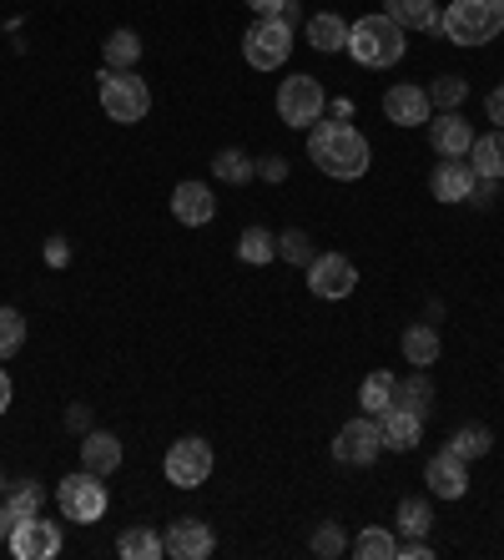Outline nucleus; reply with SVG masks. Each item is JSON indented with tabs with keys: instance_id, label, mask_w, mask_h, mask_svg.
Wrapping results in <instances>:
<instances>
[{
	"instance_id": "nucleus-1",
	"label": "nucleus",
	"mask_w": 504,
	"mask_h": 560,
	"mask_svg": "<svg viewBox=\"0 0 504 560\" xmlns=\"http://www.w3.org/2000/svg\"><path fill=\"white\" fill-rule=\"evenodd\" d=\"M308 156L313 167L328 172V177H338V183H353V177H363L368 172V162H374V147H368V137H363L359 127H349V121H313L308 127Z\"/></svg>"
},
{
	"instance_id": "nucleus-2",
	"label": "nucleus",
	"mask_w": 504,
	"mask_h": 560,
	"mask_svg": "<svg viewBox=\"0 0 504 560\" xmlns=\"http://www.w3.org/2000/svg\"><path fill=\"white\" fill-rule=\"evenodd\" d=\"M403 36H409V31H403L394 15H363V21H353L349 26V56L359 66H374V71L399 66L403 46H409Z\"/></svg>"
},
{
	"instance_id": "nucleus-3",
	"label": "nucleus",
	"mask_w": 504,
	"mask_h": 560,
	"mask_svg": "<svg viewBox=\"0 0 504 560\" xmlns=\"http://www.w3.org/2000/svg\"><path fill=\"white\" fill-rule=\"evenodd\" d=\"M439 31L454 46H490L504 31V5L500 0H449V11L439 15Z\"/></svg>"
},
{
	"instance_id": "nucleus-4",
	"label": "nucleus",
	"mask_w": 504,
	"mask_h": 560,
	"mask_svg": "<svg viewBox=\"0 0 504 560\" xmlns=\"http://www.w3.org/2000/svg\"><path fill=\"white\" fill-rule=\"evenodd\" d=\"M102 112L112 121H121V127H137V121L152 112V92H146V81L137 77V71H112V66H102Z\"/></svg>"
},
{
	"instance_id": "nucleus-5",
	"label": "nucleus",
	"mask_w": 504,
	"mask_h": 560,
	"mask_svg": "<svg viewBox=\"0 0 504 560\" xmlns=\"http://www.w3.org/2000/svg\"><path fill=\"white\" fill-rule=\"evenodd\" d=\"M288 51H293V26H288V21H278V15H258V21L247 26L243 56H247L253 71H278V66L288 61Z\"/></svg>"
},
{
	"instance_id": "nucleus-6",
	"label": "nucleus",
	"mask_w": 504,
	"mask_h": 560,
	"mask_svg": "<svg viewBox=\"0 0 504 560\" xmlns=\"http://www.w3.org/2000/svg\"><path fill=\"white\" fill-rule=\"evenodd\" d=\"M56 505H61L66 521H77V525L102 521V515H106V485H102V475H91V469L66 475V480L56 485Z\"/></svg>"
},
{
	"instance_id": "nucleus-7",
	"label": "nucleus",
	"mask_w": 504,
	"mask_h": 560,
	"mask_svg": "<svg viewBox=\"0 0 504 560\" xmlns=\"http://www.w3.org/2000/svg\"><path fill=\"white\" fill-rule=\"evenodd\" d=\"M324 81L318 77H288L283 86H278V117L288 121V127H313V121L324 117Z\"/></svg>"
},
{
	"instance_id": "nucleus-8",
	"label": "nucleus",
	"mask_w": 504,
	"mask_h": 560,
	"mask_svg": "<svg viewBox=\"0 0 504 560\" xmlns=\"http://www.w3.org/2000/svg\"><path fill=\"white\" fill-rule=\"evenodd\" d=\"M384 455V434H378V419L374 415H363V419H349L343 430L333 434V459L338 465H374V459Z\"/></svg>"
},
{
	"instance_id": "nucleus-9",
	"label": "nucleus",
	"mask_w": 504,
	"mask_h": 560,
	"mask_svg": "<svg viewBox=\"0 0 504 560\" xmlns=\"http://www.w3.org/2000/svg\"><path fill=\"white\" fill-rule=\"evenodd\" d=\"M167 480L177 485V490H197V485L212 480V444L197 440V434H187V440H177L167 450Z\"/></svg>"
},
{
	"instance_id": "nucleus-10",
	"label": "nucleus",
	"mask_w": 504,
	"mask_h": 560,
	"mask_svg": "<svg viewBox=\"0 0 504 560\" xmlns=\"http://www.w3.org/2000/svg\"><path fill=\"white\" fill-rule=\"evenodd\" d=\"M308 288L318 299H349L353 288H359V268L343 253H318L308 262Z\"/></svg>"
},
{
	"instance_id": "nucleus-11",
	"label": "nucleus",
	"mask_w": 504,
	"mask_h": 560,
	"mask_svg": "<svg viewBox=\"0 0 504 560\" xmlns=\"http://www.w3.org/2000/svg\"><path fill=\"white\" fill-rule=\"evenodd\" d=\"M11 556L15 560H56V556H61V525L40 521V515H31V521H15Z\"/></svg>"
},
{
	"instance_id": "nucleus-12",
	"label": "nucleus",
	"mask_w": 504,
	"mask_h": 560,
	"mask_svg": "<svg viewBox=\"0 0 504 560\" xmlns=\"http://www.w3.org/2000/svg\"><path fill=\"white\" fill-rule=\"evenodd\" d=\"M162 546H167L172 560H208L212 546H218V535H212V525L197 521V515H181V521L167 525Z\"/></svg>"
},
{
	"instance_id": "nucleus-13",
	"label": "nucleus",
	"mask_w": 504,
	"mask_h": 560,
	"mask_svg": "<svg viewBox=\"0 0 504 560\" xmlns=\"http://www.w3.org/2000/svg\"><path fill=\"white\" fill-rule=\"evenodd\" d=\"M384 117L394 121V127H424V121H434V102H429L424 86L399 81V86L384 92Z\"/></svg>"
},
{
	"instance_id": "nucleus-14",
	"label": "nucleus",
	"mask_w": 504,
	"mask_h": 560,
	"mask_svg": "<svg viewBox=\"0 0 504 560\" xmlns=\"http://www.w3.org/2000/svg\"><path fill=\"white\" fill-rule=\"evenodd\" d=\"M474 183H479V172L469 167V156H444L439 167H434V177H429V192H434V202H469Z\"/></svg>"
},
{
	"instance_id": "nucleus-15",
	"label": "nucleus",
	"mask_w": 504,
	"mask_h": 560,
	"mask_svg": "<svg viewBox=\"0 0 504 560\" xmlns=\"http://www.w3.org/2000/svg\"><path fill=\"white\" fill-rule=\"evenodd\" d=\"M172 218L181 228H208L218 218V202H212V187L208 183H177L172 187Z\"/></svg>"
},
{
	"instance_id": "nucleus-16",
	"label": "nucleus",
	"mask_w": 504,
	"mask_h": 560,
	"mask_svg": "<svg viewBox=\"0 0 504 560\" xmlns=\"http://www.w3.org/2000/svg\"><path fill=\"white\" fill-rule=\"evenodd\" d=\"M424 485L434 490L439 500H459L469 490V469H465V459L454 455V450H444V455H434L424 465Z\"/></svg>"
},
{
	"instance_id": "nucleus-17",
	"label": "nucleus",
	"mask_w": 504,
	"mask_h": 560,
	"mask_svg": "<svg viewBox=\"0 0 504 560\" xmlns=\"http://www.w3.org/2000/svg\"><path fill=\"white\" fill-rule=\"evenodd\" d=\"M429 147L439 156H469L474 147V127H469L459 112H439V117L429 121Z\"/></svg>"
},
{
	"instance_id": "nucleus-18",
	"label": "nucleus",
	"mask_w": 504,
	"mask_h": 560,
	"mask_svg": "<svg viewBox=\"0 0 504 560\" xmlns=\"http://www.w3.org/2000/svg\"><path fill=\"white\" fill-rule=\"evenodd\" d=\"M378 419V434H384V450H414L419 440H424V419L414 415V409L403 405H388Z\"/></svg>"
},
{
	"instance_id": "nucleus-19",
	"label": "nucleus",
	"mask_w": 504,
	"mask_h": 560,
	"mask_svg": "<svg viewBox=\"0 0 504 560\" xmlns=\"http://www.w3.org/2000/svg\"><path fill=\"white\" fill-rule=\"evenodd\" d=\"M81 469H91V475H117L121 469V440L106 430H86L81 434Z\"/></svg>"
},
{
	"instance_id": "nucleus-20",
	"label": "nucleus",
	"mask_w": 504,
	"mask_h": 560,
	"mask_svg": "<svg viewBox=\"0 0 504 560\" xmlns=\"http://www.w3.org/2000/svg\"><path fill=\"white\" fill-rule=\"evenodd\" d=\"M469 167H474L479 177H494V183H504V127L474 137V147H469Z\"/></svg>"
},
{
	"instance_id": "nucleus-21",
	"label": "nucleus",
	"mask_w": 504,
	"mask_h": 560,
	"mask_svg": "<svg viewBox=\"0 0 504 560\" xmlns=\"http://www.w3.org/2000/svg\"><path fill=\"white\" fill-rule=\"evenodd\" d=\"M439 328L434 324H409L403 328V359L414 369H429V364H439Z\"/></svg>"
},
{
	"instance_id": "nucleus-22",
	"label": "nucleus",
	"mask_w": 504,
	"mask_h": 560,
	"mask_svg": "<svg viewBox=\"0 0 504 560\" xmlns=\"http://www.w3.org/2000/svg\"><path fill=\"white\" fill-rule=\"evenodd\" d=\"M384 15H394L403 31H439V5L434 0H384Z\"/></svg>"
},
{
	"instance_id": "nucleus-23",
	"label": "nucleus",
	"mask_w": 504,
	"mask_h": 560,
	"mask_svg": "<svg viewBox=\"0 0 504 560\" xmlns=\"http://www.w3.org/2000/svg\"><path fill=\"white\" fill-rule=\"evenodd\" d=\"M212 177L227 187H247L253 177H258V162L243 152V147H222L218 156H212Z\"/></svg>"
},
{
	"instance_id": "nucleus-24",
	"label": "nucleus",
	"mask_w": 504,
	"mask_h": 560,
	"mask_svg": "<svg viewBox=\"0 0 504 560\" xmlns=\"http://www.w3.org/2000/svg\"><path fill=\"white\" fill-rule=\"evenodd\" d=\"M137 61H142V36H137V31H112V36L102 40V66H112V71H137Z\"/></svg>"
},
{
	"instance_id": "nucleus-25",
	"label": "nucleus",
	"mask_w": 504,
	"mask_h": 560,
	"mask_svg": "<svg viewBox=\"0 0 504 560\" xmlns=\"http://www.w3.org/2000/svg\"><path fill=\"white\" fill-rule=\"evenodd\" d=\"M117 556H127V560H162V556H167V546H162V535H156L152 525H131V530L117 535Z\"/></svg>"
},
{
	"instance_id": "nucleus-26",
	"label": "nucleus",
	"mask_w": 504,
	"mask_h": 560,
	"mask_svg": "<svg viewBox=\"0 0 504 560\" xmlns=\"http://www.w3.org/2000/svg\"><path fill=\"white\" fill-rule=\"evenodd\" d=\"M308 46L313 51H349V21H338L333 11L308 21Z\"/></svg>"
},
{
	"instance_id": "nucleus-27",
	"label": "nucleus",
	"mask_w": 504,
	"mask_h": 560,
	"mask_svg": "<svg viewBox=\"0 0 504 560\" xmlns=\"http://www.w3.org/2000/svg\"><path fill=\"white\" fill-rule=\"evenodd\" d=\"M394 405L414 409L419 419H424L429 409H434V384H429V374H424V369H414V374H409V378H399V384H394Z\"/></svg>"
},
{
	"instance_id": "nucleus-28",
	"label": "nucleus",
	"mask_w": 504,
	"mask_h": 560,
	"mask_svg": "<svg viewBox=\"0 0 504 560\" xmlns=\"http://www.w3.org/2000/svg\"><path fill=\"white\" fill-rule=\"evenodd\" d=\"M40 505H46V485H36V480H15L11 490H5V510H11L15 521L40 515Z\"/></svg>"
},
{
	"instance_id": "nucleus-29",
	"label": "nucleus",
	"mask_w": 504,
	"mask_h": 560,
	"mask_svg": "<svg viewBox=\"0 0 504 560\" xmlns=\"http://www.w3.org/2000/svg\"><path fill=\"white\" fill-rule=\"evenodd\" d=\"M237 258L253 262V268H262V262L278 258V237H272L268 228H247V233L237 237Z\"/></svg>"
},
{
	"instance_id": "nucleus-30",
	"label": "nucleus",
	"mask_w": 504,
	"mask_h": 560,
	"mask_svg": "<svg viewBox=\"0 0 504 560\" xmlns=\"http://www.w3.org/2000/svg\"><path fill=\"white\" fill-rule=\"evenodd\" d=\"M394 384H399V378H394V374H384V369H378V374H368V378H363V389H359V405H363V415H384V409L394 405Z\"/></svg>"
},
{
	"instance_id": "nucleus-31",
	"label": "nucleus",
	"mask_w": 504,
	"mask_h": 560,
	"mask_svg": "<svg viewBox=\"0 0 504 560\" xmlns=\"http://www.w3.org/2000/svg\"><path fill=\"white\" fill-rule=\"evenodd\" d=\"M449 450L469 465V459L490 455V450H494V434L484 430V424H465V430H454V434H449Z\"/></svg>"
},
{
	"instance_id": "nucleus-32",
	"label": "nucleus",
	"mask_w": 504,
	"mask_h": 560,
	"mask_svg": "<svg viewBox=\"0 0 504 560\" xmlns=\"http://www.w3.org/2000/svg\"><path fill=\"white\" fill-rule=\"evenodd\" d=\"M21 349H26V313L0 308V359H15Z\"/></svg>"
},
{
	"instance_id": "nucleus-33",
	"label": "nucleus",
	"mask_w": 504,
	"mask_h": 560,
	"mask_svg": "<svg viewBox=\"0 0 504 560\" xmlns=\"http://www.w3.org/2000/svg\"><path fill=\"white\" fill-rule=\"evenodd\" d=\"M394 550H399V540H394L384 525H368V530L353 540V556L359 560H394Z\"/></svg>"
},
{
	"instance_id": "nucleus-34",
	"label": "nucleus",
	"mask_w": 504,
	"mask_h": 560,
	"mask_svg": "<svg viewBox=\"0 0 504 560\" xmlns=\"http://www.w3.org/2000/svg\"><path fill=\"white\" fill-rule=\"evenodd\" d=\"M278 258L283 262H293V268H308L318 253H313V237L303 233V228H288L283 237H278Z\"/></svg>"
},
{
	"instance_id": "nucleus-35",
	"label": "nucleus",
	"mask_w": 504,
	"mask_h": 560,
	"mask_svg": "<svg viewBox=\"0 0 504 560\" xmlns=\"http://www.w3.org/2000/svg\"><path fill=\"white\" fill-rule=\"evenodd\" d=\"M429 102L439 106V112H459V106L469 102V81L465 77H439L434 86H429Z\"/></svg>"
},
{
	"instance_id": "nucleus-36",
	"label": "nucleus",
	"mask_w": 504,
	"mask_h": 560,
	"mask_svg": "<svg viewBox=\"0 0 504 560\" xmlns=\"http://www.w3.org/2000/svg\"><path fill=\"white\" fill-rule=\"evenodd\" d=\"M429 525H434V505H429V500H403L399 505V530L403 535H429Z\"/></svg>"
},
{
	"instance_id": "nucleus-37",
	"label": "nucleus",
	"mask_w": 504,
	"mask_h": 560,
	"mask_svg": "<svg viewBox=\"0 0 504 560\" xmlns=\"http://www.w3.org/2000/svg\"><path fill=\"white\" fill-rule=\"evenodd\" d=\"M343 550H349V540H343V530H338L333 521L328 525H318V535H313V556H343Z\"/></svg>"
},
{
	"instance_id": "nucleus-38",
	"label": "nucleus",
	"mask_w": 504,
	"mask_h": 560,
	"mask_svg": "<svg viewBox=\"0 0 504 560\" xmlns=\"http://www.w3.org/2000/svg\"><path fill=\"white\" fill-rule=\"evenodd\" d=\"M394 556H399V560H434V550L424 546V535H403Z\"/></svg>"
},
{
	"instance_id": "nucleus-39",
	"label": "nucleus",
	"mask_w": 504,
	"mask_h": 560,
	"mask_svg": "<svg viewBox=\"0 0 504 560\" xmlns=\"http://www.w3.org/2000/svg\"><path fill=\"white\" fill-rule=\"evenodd\" d=\"M469 202H474V208H490V202H500V183H494V177H479L474 192H469Z\"/></svg>"
},
{
	"instance_id": "nucleus-40",
	"label": "nucleus",
	"mask_w": 504,
	"mask_h": 560,
	"mask_svg": "<svg viewBox=\"0 0 504 560\" xmlns=\"http://www.w3.org/2000/svg\"><path fill=\"white\" fill-rule=\"evenodd\" d=\"M258 177H262V183H283V177H288V162H283V156H262V162H258Z\"/></svg>"
},
{
	"instance_id": "nucleus-41",
	"label": "nucleus",
	"mask_w": 504,
	"mask_h": 560,
	"mask_svg": "<svg viewBox=\"0 0 504 560\" xmlns=\"http://www.w3.org/2000/svg\"><path fill=\"white\" fill-rule=\"evenodd\" d=\"M46 262H51V268H66V262H71V248H66V237H51V243H46Z\"/></svg>"
},
{
	"instance_id": "nucleus-42",
	"label": "nucleus",
	"mask_w": 504,
	"mask_h": 560,
	"mask_svg": "<svg viewBox=\"0 0 504 560\" xmlns=\"http://www.w3.org/2000/svg\"><path fill=\"white\" fill-rule=\"evenodd\" d=\"M484 112H490L494 127H504V86H494V92L484 96Z\"/></svg>"
},
{
	"instance_id": "nucleus-43",
	"label": "nucleus",
	"mask_w": 504,
	"mask_h": 560,
	"mask_svg": "<svg viewBox=\"0 0 504 560\" xmlns=\"http://www.w3.org/2000/svg\"><path fill=\"white\" fill-rule=\"evenodd\" d=\"M288 0H247V11L253 15H283Z\"/></svg>"
},
{
	"instance_id": "nucleus-44",
	"label": "nucleus",
	"mask_w": 504,
	"mask_h": 560,
	"mask_svg": "<svg viewBox=\"0 0 504 560\" xmlns=\"http://www.w3.org/2000/svg\"><path fill=\"white\" fill-rule=\"evenodd\" d=\"M66 424H71V430H77V434H86V430H91V415H86V405H77V409H71V415H66Z\"/></svg>"
},
{
	"instance_id": "nucleus-45",
	"label": "nucleus",
	"mask_w": 504,
	"mask_h": 560,
	"mask_svg": "<svg viewBox=\"0 0 504 560\" xmlns=\"http://www.w3.org/2000/svg\"><path fill=\"white\" fill-rule=\"evenodd\" d=\"M11 530H15V515L5 510V500H0V540H11Z\"/></svg>"
},
{
	"instance_id": "nucleus-46",
	"label": "nucleus",
	"mask_w": 504,
	"mask_h": 560,
	"mask_svg": "<svg viewBox=\"0 0 504 560\" xmlns=\"http://www.w3.org/2000/svg\"><path fill=\"white\" fill-rule=\"evenodd\" d=\"M5 409H11V374L0 369V415H5Z\"/></svg>"
},
{
	"instance_id": "nucleus-47",
	"label": "nucleus",
	"mask_w": 504,
	"mask_h": 560,
	"mask_svg": "<svg viewBox=\"0 0 504 560\" xmlns=\"http://www.w3.org/2000/svg\"><path fill=\"white\" fill-rule=\"evenodd\" d=\"M278 21H288V26H297V21H303V11H297V0H288V5H283V15H278Z\"/></svg>"
},
{
	"instance_id": "nucleus-48",
	"label": "nucleus",
	"mask_w": 504,
	"mask_h": 560,
	"mask_svg": "<svg viewBox=\"0 0 504 560\" xmlns=\"http://www.w3.org/2000/svg\"><path fill=\"white\" fill-rule=\"evenodd\" d=\"M5 490H11V480H5V475H0V500H5Z\"/></svg>"
},
{
	"instance_id": "nucleus-49",
	"label": "nucleus",
	"mask_w": 504,
	"mask_h": 560,
	"mask_svg": "<svg viewBox=\"0 0 504 560\" xmlns=\"http://www.w3.org/2000/svg\"><path fill=\"white\" fill-rule=\"evenodd\" d=\"M500 5H504V0H500Z\"/></svg>"
}]
</instances>
